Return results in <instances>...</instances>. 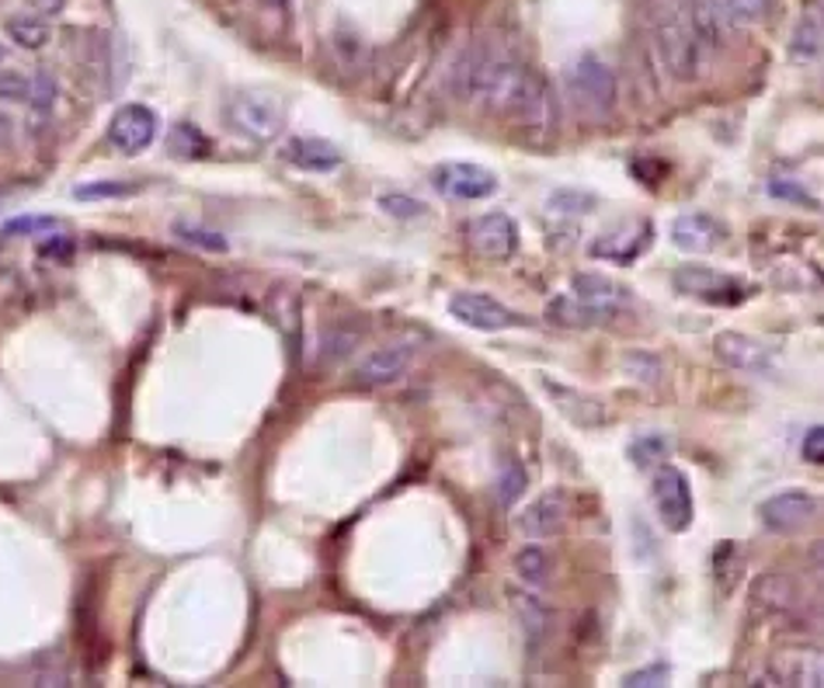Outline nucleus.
<instances>
[{"mask_svg": "<svg viewBox=\"0 0 824 688\" xmlns=\"http://www.w3.org/2000/svg\"><path fill=\"white\" fill-rule=\"evenodd\" d=\"M453 91L494 115H505L522 129L546 132L557 123V101L549 84L532 66L497 53L491 46H473L453 63Z\"/></svg>", "mask_w": 824, "mask_h": 688, "instance_id": "f257e3e1", "label": "nucleus"}, {"mask_svg": "<svg viewBox=\"0 0 824 688\" xmlns=\"http://www.w3.org/2000/svg\"><path fill=\"white\" fill-rule=\"evenodd\" d=\"M650 25H655V46L664 66L679 80H696L707 66L710 49L699 42L679 0H650Z\"/></svg>", "mask_w": 824, "mask_h": 688, "instance_id": "f03ea898", "label": "nucleus"}, {"mask_svg": "<svg viewBox=\"0 0 824 688\" xmlns=\"http://www.w3.org/2000/svg\"><path fill=\"white\" fill-rule=\"evenodd\" d=\"M223 123L240 140L275 143L286 129V105L279 94L265 88H240L223 101Z\"/></svg>", "mask_w": 824, "mask_h": 688, "instance_id": "7ed1b4c3", "label": "nucleus"}, {"mask_svg": "<svg viewBox=\"0 0 824 688\" xmlns=\"http://www.w3.org/2000/svg\"><path fill=\"white\" fill-rule=\"evenodd\" d=\"M650 501H655V511L668 532H689V525L696 519V505H693L689 480H685V473L679 467H664V462H658L655 476H650Z\"/></svg>", "mask_w": 824, "mask_h": 688, "instance_id": "20e7f679", "label": "nucleus"}, {"mask_svg": "<svg viewBox=\"0 0 824 688\" xmlns=\"http://www.w3.org/2000/svg\"><path fill=\"white\" fill-rule=\"evenodd\" d=\"M568 88L578 98V105H585L595 115H609L616 109V98H620L612 66L606 60L592 56V53L578 56L568 66Z\"/></svg>", "mask_w": 824, "mask_h": 688, "instance_id": "39448f33", "label": "nucleus"}, {"mask_svg": "<svg viewBox=\"0 0 824 688\" xmlns=\"http://www.w3.org/2000/svg\"><path fill=\"white\" fill-rule=\"evenodd\" d=\"M571 296L588 309L595 323H606L630 314L637 306V296L633 289H626L623 282L606 279V275H574L571 282Z\"/></svg>", "mask_w": 824, "mask_h": 688, "instance_id": "423d86ee", "label": "nucleus"}, {"mask_svg": "<svg viewBox=\"0 0 824 688\" xmlns=\"http://www.w3.org/2000/svg\"><path fill=\"white\" fill-rule=\"evenodd\" d=\"M817 511H821L817 494L800 490V487H789V490L772 494L769 501L759 505V519L772 532H797L807 522H814Z\"/></svg>", "mask_w": 824, "mask_h": 688, "instance_id": "0eeeda50", "label": "nucleus"}, {"mask_svg": "<svg viewBox=\"0 0 824 688\" xmlns=\"http://www.w3.org/2000/svg\"><path fill=\"white\" fill-rule=\"evenodd\" d=\"M449 314L462 327H473V331H487V334L508 331V327L519 323V317H515L502 300L487 296V292H453Z\"/></svg>", "mask_w": 824, "mask_h": 688, "instance_id": "6e6552de", "label": "nucleus"}, {"mask_svg": "<svg viewBox=\"0 0 824 688\" xmlns=\"http://www.w3.org/2000/svg\"><path fill=\"white\" fill-rule=\"evenodd\" d=\"M157 140V115L147 105H123L109 123V143L123 157H136V153L150 150V143Z\"/></svg>", "mask_w": 824, "mask_h": 688, "instance_id": "1a4fd4ad", "label": "nucleus"}, {"mask_svg": "<svg viewBox=\"0 0 824 688\" xmlns=\"http://www.w3.org/2000/svg\"><path fill=\"white\" fill-rule=\"evenodd\" d=\"M713 352L724 366L737 369V372H748V375H769L776 369V355H772L769 344L755 341L741 331H720L713 337Z\"/></svg>", "mask_w": 824, "mask_h": 688, "instance_id": "9d476101", "label": "nucleus"}, {"mask_svg": "<svg viewBox=\"0 0 824 688\" xmlns=\"http://www.w3.org/2000/svg\"><path fill=\"white\" fill-rule=\"evenodd\" d=\"M571 522V501L563 490H546L540 494L536 501H529L522 508V514L515 519L519 532L525 539H546V536H557Z\"/></svg>", "mask_w": 824, "mask_h": 688, "instance_id": "9b49d317", "label": "nucleus"}, {"mask_svg": "<svg viewBox=\"0 0 824 688\" xmlns=\"http://www.w3.org/2000/svg\"><path fill=\"white\" fill-rule=\"evenodd\" d=\"M432 188L449 199H462V202H473V199H487L497 192V178L491 175L487 167L480 164H442L432 170Z\"/></svg>", "mask_w": 824, "mask_h": 688, "instance_id": "f8f14e48", "label": "nucleus"}, {"mask_svg": "<svg viewBox=\"0 0 824 688\" xmlns=\"http://www.w3.org/2000/svg\"><path fill=\"white\" fill-rule=\"evenodd\" d=\"M470 247L480 257H491V262H508V257L519 251V227L505 213H484L470 222Z\"/></svg>", "mask_w": 824, "mask_h": 688, "instance_id": "ddd939ff", "label": "nucleus"}, {"mask_svg": "<svg viewBox=\"0 0 824 688\" xmlns=\"http://www.w3.org/2000/svg\"><path fill=\"white\" fill-rule=\"evenodd\" d=\"M540 383L546 390L549 404H554L560 410V418H568L571 424H578V428H603V424H609L612 415H609V407L598 400V397H588V393H581V390H574L568 383L549 380V375H543V372H540Z\"/></svg>", "mask_w": 824, "mask_h": 688, "instance_id": "4468645a", "label": "nucleus"}, {"mask_svg": "<svg viewBox=\"0 0 824 688\" xmlns=\"http://www.w3.org/2000/svg\"><path fill=\"white\" fill-rule=\"evenodd\" d=\"M415 366V348L410 344H386V348H376L366 355L355 369V383L363 386H390L407 375V369Z\"/></svg>", "mask_w": 824, "mask_h": 688, "instance_id": "2eb2a0df", "label": "nucleus"}, {"mask_svg": "<svg viewBox=\"0 0 824 688\" xmlns=\"http://www.w3.org/2000/svg\"><path fill=\"white\" fill-rule=\"evenodd\" d=\"M727 240V227L710 213H685L672 222V244L685 254H710Z\"/></svg>", "mask_w": 824, "mask_h": 688, "instance_id": "dca6fc26", "label": "nucleus"}, {"mask_svg": "<svg viewBox=\"0 0 824 688\" xmlns=\"http://www.w3.org/2000/svg\"><path fill=\"white\" fill-rule=\"evenodd\" d=\"M279 157L300 170H310V175H331V170L341 167L338 146H331L328 140H317V136H296V140H289L279 150Z\"/></svg>", "mask_w": 824, "mask_h": 688, "instance_id": "f3484780", "label": "nucleus"}, {"mask_svg": "<svg viewBox=\"0 0 824 688\" xmlns=\"http://www.w3.org/2000/svg\"><path fill=\"white\" fill-rule=\"evenodd\" d=\"M675 289L689 292V296H699V300H710V303H727V300L741 296V292H727V289H737L731 275H720L710 268H679Z\"/></svg>", "mask_w": 824, "mask_h": 688, "instance_id": "a211bd4d", "label": "nucleus"}, {"mask_svg": "<svg viewBox=\"0 0 824 688\" xmlns=\"http://www.w3.org/2000/svg\"><path fill=\"white\" fill-rule=\"evenodd\" d=\"M755 606H762L765 612L776 615H794L800 609V591L797 581H789L786 574H759L751 584Z\"/></svg>", "mask_w": 824, "mask_h": 688, "instance_id": "6ab92c4d", "label": "nucleus"}, {"mask_svg": "<svg viewBox=\"0 0 824 688\" xmlns=\"http://www.w3.org/2000/svg\"><path fill=\"white\" fill-rule=\"evenodd\" d=\"M508 598H511L515 615H519V623H522L525 644L540 647L543 636H546V626H549V612H546V606H543V598H540L536 591H529V588H519V584H511Z\"/></svg>", "mask_w": 824, "mask_h": 688, "instance_id": "aec40b11", "label": "nucleus"}, {"mask_svg": "<svg viewBox=\"0 0 824 688\" xmlns=\"http://www.w3.org/2000/svg\"><path fill=\"white\" fill-rule=\"evenodd\" d=\"M650 227H644V233L641 230H633V233H616V237H603V240H595L592 244V254L595 257H603V262H620V265H626V262H633L637 254H644L647 247H650Z\"/></svg>", "mask_w": 824, "mask_h": 688, "instance_id": "412c9836", "label": "nucleus"}, {"mask_svg": "<svg viewBox=\"0 0 824 688\" xmlns=\"http://www.w3.org/2000/svg\"><path fill=\"white\" fill-rule=\"evenodd\" d=\"M8 36L22 49H42L49 42V36H53V28H49V18H42V14L18 11L8 18Z\"/></svg>", "mask_w": 824, "mask_h": 688, "instance_id": "4be33fe9", "label": "nucleus"}, {"mask_svg": "<svg viewBox=\"0 0 824 688\" xmlns=\"http://www.w3.org/2000/svg\"><path fill=\"white\" fill-rule=\"evenodd\" d=\"M789 53L797 60H821V18L817 14H803L797 31H794V42H789Z\"/></svg>", "mask_w": 824, "mask_h": 688, "instance_id": "5701e85b", "label": "nucleus"}, {"mask_svg": "<svg viewBox=\"0 0 824 688\" xmlns=\"http://www.w3.org/2000/svg\"><path fill=\"white\" fill-rule=\"evenodd\" d=\"M546 320H549V323H557V327H595L592 314H588V309L571 296V292H568V296L549 300V306H546Z\"/></svg>", "mask_w": 824, "mask_h": 688, "instance_id": "b1692460", "label": "nucleus"}, {"mask_svg": "<svg viewBox=\"0 0 824 688\" xmlns=\"http://www.w3.org/2000/svg\"><path fill=\"white\" fill-rule=\"evenodd\" d=\"M175 237L181 240V244L195 247V251H210V254H223L230 247V240L216 233V230H205V227H192V222H178L175 227Z\"/></svg>", "mask_w": 824, "mask_h": 688, "instance_id": "393cba45", "label": "nucleus"}, {"mask_svg": "<svg viewBox=\"0 0 824 688\" xmlns=\"http://www.w3.org/2000/svg\"><path fill=\"white\" fill-rule=\"evenodd\" d=\"M515 574H519L525 584H543L546 574H549V557H546V549H540V546H522L519 553H515Z\"/></svg>", "mask_w": 824, "mask_h": 688, "instance_id": "a878e982", "label": "nucleus"}, {"mask_svg": "<svg viewBox=\"0 0 824 688\" xmlns=\"http://www.w3.org/2000/svg\"><path fill=\"white\" fill-rule=\"evenodd\" d=\"M731 25H759L769 11V0H717Z\"/></svg>", "mask_w": 824, "mask_h": 688, "instance_id": "bb28decb", "label": "nucleus"}, {"mask_svg": "<svg viewBox=\"0 0 824 688\" xmlns=\"http://www.w3.org/2000/svg\"><path fill=\"white\" fill-rule=\"evenodd\" d=\"M56 98H60V84H56L53 74L39 71L36 77H31V84H28V105L36 109L39 115H46L49 109H53Z\"/></svg>", "mask_w": 824, "mask_h": 688, "instance_id": "cd10ccee", "label": "nucleus"}, {"mask_svg": "<svg viewBox=\"0 0 824 688\" xmlns=\"http://www.w3.org/2000/svg\"><path fill=\"white\" fill-rule=\"evenodd\" d=\"M136 192V184L129 181H88L74 188L77 202H98V199H129Z\"/></svg>", "mask_w": 824, "mask_h": 688, "instance_id": "c85d7f7f", "label": "nucleus"}, {"mask_svg": "<svg viewBox=\"0 0 824 688\" xmlns=\"http://www.w3.org/2000/svg\"><path fill=\"white\" fill-rule=\"evenodd\" d=\"M167 146H170V153H178V157H202L205 150V136L195 129V126H175V132H170V140H167Z\"/></svg>", "mask_w": 824, "mask_h": 688, "instance_id": "c756f323", "label": "nucleus"}, {"mask_svg": "<svg viewBox=\"0 0 824 688\" xmlns=\"http://www.w3.org/2000/svg\"><path fill=\"white\" fill-rule=\"evenodd\" d=\"M664 453H668V442L661 435H644V438H637L630 445V459L637 462L641 470H655L658 462L664 459Z\"/></svg>", "mask_w": 824, "mask_h": 688, "instance_id": "7c9ffc66", "label": "nucleus"}, {"mask_svg": "<svg viewBox=\"0 0 824 688\" xmlns=\"http://www.w3.org/2000/svg\"><path fill=\"white\" fill-rule=\"evenodd\" d=\"M380 209H383V213H390L393 219H401V222L418 219V216H424V213H428V209H424V202L410 199V195H380Z\"/></svg>", "mask_w": 824, "mask_h": 688, "instance_id": "2f4dec72", "label": "nucleus"}, {"mask_svg": "<svg viewBox=\"0 0 824 688\" xmlns=\"http://www.w3.org/2000/svg\"><path fill=\"white\" fill-rule=\"evenodd\" d=\"M28 84L31 77H25L22 71H0V101L22 105V101H28Z\"/></svg>", "mask_w": 824, "mask_h": 688, "instance_id": "473e14b6", "label": "nucleus"}, {"mask_svg": "<svg viewBox=\"0 0 824 688\" xmlns=\"http://www.w3.org/2000/svg\"><path fill=\"white\" fill-rule=\"evenodd\" d=\"M53 227H56L53 216H14V219L4 222V227H0V233L22 237V233H42V230H53Z\"/></svg>", "mask_w": 824, "mask_h": 688, "instance_id": "72a5a7b5", "label": "nucleus"}, {"mask_svg": "<svg viewBox=\"0 0 824 688\" xmlns=\"http://www.w3.org/2000/svg\"><path fill=\"white\" fill-rule=\"evenodd\" d=\"M598 199L588 195V192H554V199H549V209L557 213H588L595 209Z\"/></svg>", "mask_w": 824, "mask_h": 688, "instance_id": "f704fd0d", "label": "nucleus"}, {"mask_svg": "<svg viewBox=\"0 0 824 688\" xmlns=\"http://www.w3.org/2000/svg\"><path fill=\"white\" fill-rule=\"evenodd\" d=\"M769 192H772V199H783V202H794V205H817V199H811V192H807L803 184L786 181V178L769 181Z\"/></svg>", "mask_w": 824, "mask_h": 688, "instance_id": "c9c22d12", "label": "nucleus"}, {"mask_svg": "<svg viewBox=\"0 0 824 688\" xmlns=\"http://www.w3.org/2000/svg\"><path fill=\"white\" fill-rule=\"evenodd\" d=\"M522 490H525V473H522V467L505 470V473H502V480H497V497H502V505H505V508H508L511 501H519Z\"/></svg>", "mask_w": 824, "mask_h": 688, "instance_id": "e433bc0d", "label": "nucleus"}, {"mask_svg": "<svg viewBox=\"0 0 824 688\" xmlns=\"http://www.w3.org/2000/svg\"><path fill=\"white\" fill-rule=\"evenodd\" d=\"M800 456H803L807 462H811V467H821V462H824V428H821V424H811V428H807Z\"/></svg>", "mask_w": 824, "mask_h": 688, "instance_id": "4c0bfd02", "label": "nucleus"}, {"mask_svg": "<svg viewBox=\"0 0 824 688\" xmlns=\"http://www.w3.org/2000/svg\"><path fill=\"white\" fill-rule=\"evenodd\" d=\"M28 11L42 14V18H56L66 11V0H28Z\"/></svg>", "mask_w": 824, "mask_h": 688, "instance_id": "58836bf2", "label": "nucleus"}, {"mask_svg": "<svg viewBox=\"0 0 824 688\" xmlns=\"http://www.w3.org/2000/svg\"><path fill=\"white\" fill-rule=\"evenodd\" d=\"M71 251H74V240L71 237H56V240H46V244H42L46 257H71Z\"/></svg>", "mask_w": 824, "mask_h": 688, "instance_id": "ea45409f", "label": "nucleus"}, {"mask_svg": "<svg viewBox=\"0 0 824 688\" xmlns=\"http://www.w3.org/2000/svg\"><path fill=\"white\" fill-rule=\"evenodd\" d=\"M658 671H641V675H630L626 681L630 685H650V681H664L668 678V667L664 664H655Z\"/></svg>", "mask_w": 824, "mask_h": 688, "instance_id": "a19ab883", "label": "nucleus"}, {"mask_svg": "<svg viewBox=\"0 0 824 688\" xmlns=\"http://www.w3.org/2000/svg\"><path fill=\"white\" fill-rule=\"evenodd\" d=\"M11 129H14V126H11V118H8L4 112H0V143H8V140H11Z\"/></svg>", "mask_w": 824, "mask_h": 688, "instance_id": "79ce46f5", "label": "nucleus"}, {"mask_svg": "<svg viewBox=\"0 0 824 688\" xmlns=\"http://www.w3.org/2000/svg\"><path fill=\"white\" fill-rule=\"evenodd\" d=\"M4 56H8V49H4V46H0V63H4Z\"/></svg>", "mask_w": 824, "mask_h": 688, "instance_id": "37998d69", "label": "nucleus"}]
</instances>
